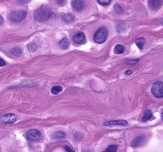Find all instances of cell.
I'll use <instances>...</instances> for the list:
<instances>
[{"label":"cell","instance_id":"1","mask_svg":"<svg viewBox=\"0 0 163 152\" xmlns=\"http://www.w3.org/2000/svg\"><path fill=\"white\" fill-rule=\"evenodd\" d=\"M52 14V12L50 8L46 6H41L34 12V20L38 22H45L49 19Z\"/></svg>","mask_w":163,"mask_h":152},{"label":"cell","instance_id":"2","mask_svg":"<svg viewBox=\"0 0 163 152\" xmlns=\"http://www.w3.org/2000/svg\"><path fill=\"white\" fill-rule=\"evenodd\" d=\"M108 37V31L106 28L101 27L99 28L93 35V40L96 43H103L106 41Z\"/></svg>","mask_w":163,"mask_h":152},{"label":"cell","instance_id":"3","mask_svg":"<svg viewBox=\"0 0 163 152\" xmlns=\"http://www.w3.org/2000/svg\"><path fill=\"white\" fill-rule=\"evenodd\" d=\"M87 0H72L71 5L75 11L81 13L86 9L87 6Z\"/></svg>","mask_w":163,"mask_h":152},{"label":"cell","instance_id":"4","mask_svg":"<svg viewBox=\"0 0 163 152\" xmlns=\"http://www.w3.org/2000/svg\"><path fill=\"white\" fill-rule=\"evenodd\" d=\"M151 91L154 96L157 98H162L163 97V83L157 82L152 86Z\"/></svg>","mask_w":163,"mask_h":152},{"label":"cell","instance_id":"5","mask_svg":"<svg viewBox=\"0 0 163 152\" xmlns=\"http://www.w3.org/2000/svg\"><path fill=\"white\" fill-rule=\"evenodd\" d=\"M41 133L37 129H31L26 134V138L32 142L39 141L41 139Z\"/></svg>","mask_w":163,"mask_h":152},{"label":"cell","instance_id":"6","mask_svg":"<svg viewBox=\"0 0 163 152\" xmlns=\"http://www.w3.org/2000/svg\"><path fill=\"white\" fill-rule=\"evenodd\" d=\"M26 15V12L24 11L15 12L10 14V20L14 22H18L24 20Z\"/></svg>","mask_w":163,"mask_h":152},{"label":"cell","instance_id":"7","mask_svg":"<svg viewBox=\"0 0 163 152\" xmlns=\"http://www.w3.org/2000/svg\"><path fill=\"white\" fill-rule=\"evenodd\" d=\"M17 120V117L13 114H5L0 116V122L3 123L12 124Z\"/></svg>","mask_w":163,"mask_h":152},{"label":"cell","instance_id":"8","mask_svg":"<svg viewBox=\"0 0 163 152\" xmlns=\"http://www.w3.org/2000/svg\"><path fill=\"white\" fill-rule=\"evenodd\" d=\"M148 5L151 9L156 10L159 9L162 5V0H148Z\"/></svg>","mask_w":163,"mask_h":152},{"label":"cell","instance_id":"9","mask_svg":"<svg viewBox=\"0 0 163 152\" xmlns=\"http://www.w3.org/2000/svg\"><path fill=\"white\" fill-rule=\"evenodd\" d=\"M128 125V122L126 121L123 120H115L112 121L106 122L104 123L103 125L104 126L109 125Z\"/></svg>","mask_w":163,"mask_h":152},{"label":"cell","instance_id":"10","mask_svg":"<svg viewBox=\"0 0 163 152\" xmlns=\"http://www.w3.org/2000/svg\"><path fill=\"white\" fill-rule=\"evenodd\" d=\"M85 39L84 34L82 32H79L75 35L73 37L74 42L77 44H80L83 42Z\"/></svg>","mask_w":163,"mask_h":152},{"label":"cell","instance_id":"11","mask_svg":"<svg viewBox=\"0 0 163 152\" xmlns=\"http://www.w3.org/2000/svg\"><path fill=\"white\" fill-rule=\"evenodd\" d=\"M70 43L69 40L66 38H64L60 41L59 42V46L60 47V48L62 49L66 50L69 48L70 47Z\"/></svg>","mask_w":163,"mask_h":152},{"label":"cell","instance_id":"12","mask_svg":"<svg viewBox=\"0 0 163 152\" xmlns=\"http://www.w3.org/2000/svg\"><path fill=\"white\" fill-rule=\"evenodd\" d=\"M144 139V136L143 135L138 136L134 139L132 143V146L133 147H136L141 144Z\"/></svg>","mask_w":163,"mask_h":152},{"label":"cell","instance_id":"13","mask_svg":"<svg viewBox=\"0 0 163 152\" xmlns=\"http://www.w3.org/2000/svg\"><path fill=\"white\" fill-rule=\"evenodd\" d=\"M152 116H153V114L150 110H146L143 114V117L142 118V122H145L147 121V120H149L151 118Z\"/></svg>","mask_w":163,"mask_h":152},{"label":"cell","instance_id":"14","mask_svg":"<svg viewBox=\"0 0 163 152\" xmlns=\"http://www.w3.org/2000/svg\"><path fill=\"white\" fill-rule=\"evenodd\" d=\"M62 20L67 23H70L74 21V17L71 14H66L63 15Z\"/></svg>","mask_w":163,"mask_h":152},{"label":"cell","instance_id":"15","mask_svg":"<svg viewBox=\"0 0 163 152\" xmlns=\"http://www.w3.org/2000/svg\"><path fill=\"white\" fill-rule=\"evenodd\" d=\"M146 43V40L143 37H140L136 39L135 41L136 45H137L138 48L141 50L143 48V45Z\"/></svg>","mask_w":163,"mask_h":152},{"label":"cell","instance_id":"16","mask_svg":"<svg viewBox=\"0 0 163 152\" xmlns=\"http://www.w3.org/2000/svg\"><path fill=\"white\" fill-rule=\"evenodd\" d=\"M66 136V135L65 133L61 132V131H59V132L55 133V134L53 135L54 138L55 139H58L64 138Z\"/></svg>","mask_w":163,"mask_h":152},{"label":"cell","instance_id":"17","mask_svg":"<svg viewBox=\"0 0 163 152\" xmlns=\"http://www.w3.org/2000/svg\"><path fill=\"white\" fill-rule=\"evenodd\" d=\"M62 91V88L60 86H55L53 87L51 90V93L53 94H59V93H60Z\"/></svg>","mask_w":163,"mask_h":152},{"label":"cell","instance_id":"18","mask_svg":"<svg viewBox=\"0 0 163 152\" xmlns=\"http://www.w3.org/2000/svg\"><path fill=\"white\" fill-rule=\"evenodd\" d=\"M11 53L15 56H19L22 54L21 50L20 48L18 47H14L11 50Z\"/></svg>","mask_w":163,"mask_h":152},{"label":"cell","instance_id":"19","mask_svg":"<svg viewBox=\"0 0 163 152\" xmlns=\"http://www.w3.org/2000/svg\"><path fill=\"white\" fill-rule=\"evenodd\" d=\"M115 53L117 54H121L123 53L125 51V48L123 46L120 45H118L115 46L114 48Z\"/></svg>","mask_w":163,"mask_h":152},{"label":"cell","instance_id":"20","mask_svg":"<svg viewBox=\"0 0 163 152\" xmlns=\"http://www.w3.org/2000/svg\"><path fill=\"white\" fill-rule=\"evenodd\" d=\"M28 50L30 53H33L36 50L37 48V46L34 43H29L27 45Z\"/></svg>","mask_w":163,"mask_h":152},{"label":"cell","instance_id":"21","mask_svg":"<svg viewBox=\"0 0 163 152\" xmlns=\"http://www.w3.org/2000/svg\"><path fill=\"white\" fill-rule=\"evenodd\" d=\"M117 146L115 145H111L108 147L105 152H115L117 151Z\"/></svg>","mask_w":163,"mask_h":152},{"label":"cell","instance_id":"22","mask_svg":"<svg viewBox=\"0 0 163 152\" xmlns=\"http://www.w3.org/2000/svg\"><path fill=\"white\" fill-rule=\"evenodd\" d=\"M112 0H97V2L101 5L103 6L108 5L111 4Z\"/></svg>","mask_w":163,"mask_h":152},{"label":"cell","instance_id":"23","mask_svg":"<svg viewBox=\"0 0 163 152\" xmlns=\"http://www.w3.org/2000/svg\"><path fill=\"white\" fill-rule=\"evenodd\" d=\"M114 8L115 10L118 13H121V12H122V8L121 7V6H120V5L116 4V5L115 6Z\"/></svg>","mask_w":163,"mask_h":152},{"label":"cell","instance_id":"24","mask_svg":"<svg viewBox=\"0 0 163 152\" xmlns=\"http://www.w3.org/2000/svg\"><path fill=\"white\" fill-rule=\"evenodd\" d=\"M56 3L59 5H63L66 3V0H55Z\"/></svg>","mask_w":163,"mask_h":152},{"label":"cell","instance_id":"25","mask_svg":"<svg viewBox=\"0 0 163 152\" xmlns=\"http://www.w3.org/2000/svg\"><path fill=\"white\" fill-rule=\"evenodd\" d=\"M65 150H66V151H67V152H75V151H73V150H72L71 149V148H70V147H69V146H65Z\"/></svg>","mask_w":163,"mask_h":152},{"label":"cell","instance_id":"26","mask_svg":"<svg viewBox=\"0 0 163 152\" xmlns=\"http://www.w3.org/2000/svg\"><path fill=\"white\" fill-rule=\"evenodd\" d=\"M5 63L4 60L0 58V66H5Z\"/></svg>","mask_w":163,"mask_h":152},{"label":"cell","instance_id":"27","mask_svg":"<svg viewBox=\"0 0 163 152\" xmlns=\"http://www.w3.org/2000/svg\"><path fill=\"white\" fill-rule=\"evenodd\" d=\"M132 73V71L131 70H127L125 72V73L126 74H131Z\"/></svg>","mask_w":163,"mask_h":152},{"label":"cell","instance_id":"28","mask_svg":"<svg viewBox=\"0 0 163 152\" xmlns=\"http://www.w3.org/2000/svg\"><path fill=\"white\" fill-rule=\"evenodd\" d=\"M4 22V20L3 18L1 17V16H0V24H3Z\"/></svg>","mask_w":163,"mask_h":152},{"label":"cell","instance_id":"29","mask_svg":"<svg viewBox=\"0 0 163 152\" xmlns=\"http://www.w3.org/2000/svg\"><path fill=\"white\" fill-rule=\"evenodd\" d=\"M19 1H20V2L22 3V4L25 3L26 1V0H19Z\"/></svg>","mask_w":163,"mask_h":152}]
</instances>
